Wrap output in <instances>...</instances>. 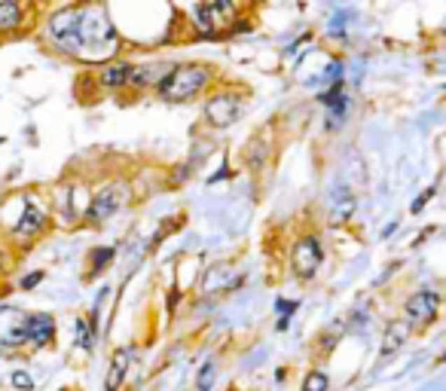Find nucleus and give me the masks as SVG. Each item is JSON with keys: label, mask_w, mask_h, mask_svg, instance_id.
I'll list each match as a JSON object with an SVG mask.
<instances>
[{"label": "nucleus", "mask_w": 446, "mask_h": 391, "mask_svg": "<svg viewBox=\"0 0 446 391\" xmlns=\"http://www.w3.org/2000/svg\"><path fill=\"white\" fill-rule=\"evenodd\" d=\"M302 391H330V379L321 370H309L302 379Z\"/></svg>", "instance_id": "6ab92c4d"}, {"label": "nucleus", "mask_w": 446, "mask_h": 391, "mask_svg": "<svg viewBox=\"0 0 446 391\" xmlns=\"http://www.w3.org/2000/svg\"><path fill=\"white\" fill-rule=\"evenodd\" d=\"M22 3L19 0H0V34H13L22 28Z\"/></svg>", "instance_id": "2eb2a0df"}, {"label": "nucleus", "mask_w": 446, "mask_h": 391, "mask_svg": "<svg viewBox=\"0 0 446 391\" xmlns=\"http://www.w3.org/2000/svg\"><path fill=\"white\" fill-rule=\"evenodd\" d=\"M214 80V71L202 62H183V64H172L165 71V77L159 80L156 86V95L162 101H172V104H183V101H193L211 86Z\"/></svg>", "instance_id": "f03ea898"}, {"label": "nucleus", "mask_w": 446, "mask_h": 391, "mask_svg": "<svg viewBox=\"0 0 446 391\" xmlns=\"http://www.w3.org/2000/svg\"><path fill=\"white\" fill-rule=\"evenodd\" d=\"M434 193H437V187H428L425 193H419V199H416L413 205H410V211H413V214H419V211H422V208H425V205L434 199Z\"/></svg>", "instance_id": "b1692460"}, {"label": "nucleus", "mask_w": 446, "mask_h": 391, "mask_svg": "<svg viewBox=\"0 0 446 391\" xmlns=\"http://www.w3.org/2000/svg\"><path fill=\"white\" fill-rule=\"evenodd\" d=\"M28 312H22L19 306H0V348L13 352V348L28 346Z\"/></svg>", "instance_id": "423d86ee"}, {"label": "nucleus", "mask_w": 446, "mask_h": 391, "mask_svg": "<svg viewBox=\"0 0 446 391\" xmlns=\"http://www.w3.org/2000/svg\"><path fill=\"white\" fill-rule=\"evenodd\" d=\"M28 346H37V348H46L55 343V318L49 312H34L28 315Z\"/></svg>", "instance_id": "9b49d317"}, {"label": "nucleus", "mask_w": 446, "mask_h": 391, "mask_svg": "<svg viewBox=\"0 0 446 391\" xmlns=\"http://www.w3.org/2000/svg\"><path fill=\"white\" fill-rule=\"evenodd\" d=\"M10 382H13V388H15V391H34V379H31V373H28V370H13Z\"/></svg>", "instance_id": "412c9836"}, {"label": "nucleus", "mask_w": 446, "mask_h": 391, "mask_svg": "<svg viewBox=\"0 0 446 391\" xmlns=\"http://www.w3.org/2000/svg\"><path fill=\"white\" fill-rule=\"evenodd\" d=\"M132 357H134L132 346H123L111 355V367H107V376H104V391H120V385L125 382V373L132 367Z\"/></svg>", "instance_id": "ddd939ff"}, {"label": "nucleus", "mask_w": 446, "mask_h": 391, "mask_svg": "<svg viewBox=\"0 0 446 391\" xmlns=\"http://www.w3.org/2000/svg\"><path fill=\"white\" fill-rule=\"evenodd\" d=\"M46 278V272L43 269H37V272H28V276H25L22 281H19V287L22 290H34V287H37L40 285V281H43Z\"/></svg>", "instance_id": "5701e85b"}, {"label": "nucleus", "mask_w": 446, "mask_h": 391, "mask_svg": "<svg viewBox=\"0 0 446 391\" xmlns=\"http://www.w3.org/2000/svg\"><path fill=\"white\" fill-rule=\"evenodd\" d=\"M132 73H134V64L132 62H107L101 64L98 71V83L104 89H111V92H120V89H129L132 86Z\"/></svg>", "instance_id": "f8f14e48"}, {"label": "nucleus", "mask_w": 446, "mask_h": 391, "mask_svg": "<svg viewBox=\"0 0 446 391\" xmlns=\"http://www.w3.org/2000/svg\"><path fill=\"white\" fill-rule=\"evenodd\" d=\"M15 208L19 211H0V223L6 227L10 239L15 245H28L34 239H40L49 229V208L40 202L37 193H15Z\"/></svg>", "instance_id": "7ed1b4c3"}, {"label": "nucleus", "mask_w": 446, "mask_h": 391, "mask_svg": "<svg viewBox=\"0 0 446 391\" xmlns=\"http://www.w3.org/2000/svg\"><path fill=\"white\" fill-rule=\"evenodd\" d=\"M407 336H410V324L407 321H391L389 327H385V334H382V346H379L382 357L400 352L403 343H407Z\"/></svg>", "instance_id": "4468645a"}, {"label": "nucleus", "mask_w": 446, "mask_h": 391, "mask_svg": "<svg viewBox=\"0 0 446 391\" xmlns=\"http://www.w3.org/2000/svg\"><path fill=\"white\" fill-rule=\"evenodd\" d=\"M113 257H116V248H113V245H98V248H92V251H89V278L101 276V272H104L107 266L113 263Z\"/></svg>", "instance_id": "dca6fc26"}, {"label": "nucleus", "mask_w": 446, "mask_h": 391, "mask_svg": "<svg viewBox=\"0 0 446 391\" xmlns=\"http://www.w3.org/2000/svg\"><path fill=\"white\" fill-rule=\"evenodd\" d=\"M0 263H4V245H0Z\"/></svg>", "instance_id": "a878e982"}, {"label": "nucleus", "mask_w": 446, "mask_h": 391, "mask_svg": "<svg viewBox=\"0 0 446 391\" xmlns=\"http://www.w3.org/2000/svg\"><path fill=\"white\" fill-rule=\"evenodd\" d=\"M443 92H446V86H443Z\"/></svg>", "instance_id": "cd10ccee"}, {"label": "nucleus", "mask_w": 446, "mask_h": 391, "mask_svg": "<svg viewBox=\"0 0 446 391\" xmlns=\"http://www.w3.org/2000/svg\"><path fill=\"white\" fill-rule=\"evenodd\" d=\"M125 202H129V184H123V180H113V184L101 187L98 193L89 199L86 220H89V223H104V220H111Z\"/></svg>", "instance_id": "20e7f679"}, {"label": "nucleus", "mask_w": 446, "mask_h": 391, "mask_svg": "<svg viewBox=\"0 0 446 391\" xmlns=\"http://www.w3.org/2000/svg\"><path fill=\"white\" fill-rule=\"evenodd\" d=\"M300 309V303L297 299H279V303H275V312H279V324H275V327L279 330H288V324H291V315Z\"/></svg>", "instance_id": "aec40b11"}, {"label": "nucleus", "mask_w": 446, "mask_h": 391, "mask_svg": "<svg viewBox=\"0 0 446 391\" xmlns=\"http://www.w3.org/2000/svg\"><path fill=\"white\" fill-rule=\"evenodd\" d=\"M46 43L83 64H107L120 55L123 37L101 0H77L46 19Z\"/></svg>", "instance_id": "f257e3e1"}, {"label": "nucleus", "mask_w": 446, "mask_h": 391, "mask_svg": "<svg viewBox=\"0 0 446 391\" xmlns=\"http://www.w3.org/2000/svg\"><path fill=\"white\" fill-rule=\"evenodd\" d=\"M443 34H446V24H443Z\"/></svg>", "instance_id": "bb28decb"}, {"label": "nucleus", "mask_w": 446, "mask_h": 391, "mask_svg": "<svg viewBox=\"0 0 446 391\" xmlns=\"http://www.w3.org/2000/svg\"><path fill=\"white\" fill-rule=\"evenodd\" d=\"M358 208V199L351 193L349 187H336L333 196L327 199V220L333 223V227H342V223L351 220V214H355Z\"/></svg>", "instance_id": "9d476101"}, {"label": "nucleus", "mask_w": 446, "mask_h": 391, "mask_svg": "<svg viewBox=\"0 0 446 391\" xmlns=\"http://www.w3.org/2000/svg\"><path fill=\"white\" fill-rule=\"evenodd\" d=\"M242 107H245V104H242V95L217 92V95H211L205 101V120L211 122L214 129H226L242 116Z\"/></svg>", "instance_id": "0eeeda50"}, {"label": "nucleus", "mask_w": 446, "mask_h": 391, "mask_svg": "<svg viewBox=\"0 0 446 391\" xmlns=\"http://www.w3.org/2000/svg\"><path fill=\"white\" fill-rule=\"evenodd\" d=\"M193 28L199 31V37L214 40V37H221L223 31L230 28V22H226L223 15L214 10L211 0H202V3L193 6Z\"/></svg>", "instance_id": "1a4fd4ad"}, {"label": "nucleus", "mask_w": 446, "mask_h": 391, "mask_svg": "<svg viewBox=\"0 0 446 391\" xmlns=\"http://www.w3.org/2000/svg\"><path fill=\"white\" fill-rule=\"evenodd\" d=\"M403 312H407V324L425 327V324H431L437 318V312H440V297H437V290H416V294H410Z\"/></svg>", "instance_id": "6e6552de"}, {"label": "nucleus", "mask_w": 446, "mask_h": 391, "mask_svg": "<svg viewBox=\"0 0 446 391\" xmlns=\"http://www.w3.org/2000/svg\"><path fill=\"white\" fill-rule=\"evenodd\" d=\"M174 306H178V287H172V297H168V309L174 312Z\"/></svg>", "instance_id": "393cba45"}, {"label": "nucleus", "mask_w": 446, "mask_h": 391, "mask_svg": "<svg viewBox=\"0 0 446 391\" xmlns=\"http://www.w3.org/2000/svg\"><path fill=\"white\" fill-rule=\"evenodd\" d=\"M211 6L223 15L226 22H232V19H235V13H239V3H235V0H211Z\"/></svg>", "instance_id": "4be33fe9"}, {"label": "nucleus", "mask_w": 446, "mask_h": 391, "mask_svg": "<svg viewBox=\"0 0 446 391\" xmlns=\"http://www.w3.org/2000/svg\"><path fill=\"white\" fill-rule=\"evenodd\" d=\"M214 379H217V367L211 361H205L196 373V391H211L214 388Z\"/></svg>", "instance_id": "a211bd4d"}, {"label": "nucleus", "mask_w": 446, "mask_h": 391, "mask_svg": "<svg viewBox=\"0 0 446 391\" xmlns=\"http://www.w3.org/2000/svg\"><path fill=\"white\" fill-rule=\"evenodd\" d=\"M321 260H324V248H321V242H318L315 236L297 239V245H293V251H291V269H293V276L302 278V281L315 278V272L321 269Z\"/></svg>", "instance_id": "39448f33"}, {"label": "nucleus", "mask_w": 446, "mask_h": 391, "mask_svg": "<svg viewBox=\"0 0 446 391\" xmlns=\"http://www.w3.org/2000/svg\"><path fill=\"white\" fill-rule=\"evenodd\" d=\"M95 327L89 324V318H77L74 321V346L80 348V352H92L95 348Z\"/></svg>", "instance_id": "f3484780"}]
</instances>
